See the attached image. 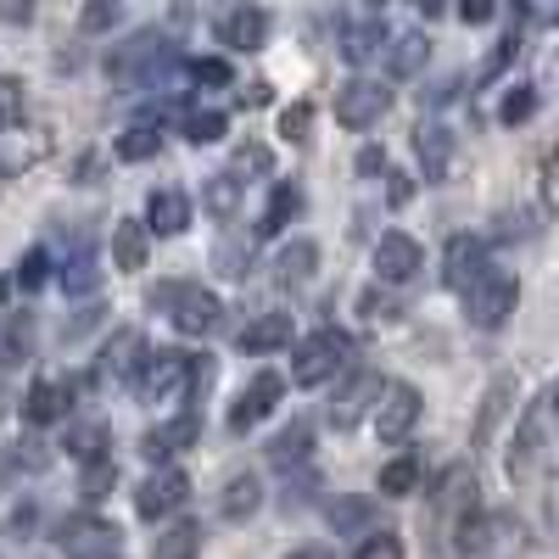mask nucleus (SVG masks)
I'll list each match as a JSON object with an SVG mask.
<instances>
[{
  "instance_id": "nucleus-1",
  "label": "nucleus",
  "mask_w": 559,
  "mask_h": 559,
  "mask_svg": "<svg viewBox=\"0 0 559 559\" xmlns=\"http://www.w3.org/2000/svg\"><path fill=\"white\" fill-rule=\"evenodd\" d=\"M174 62V39L157 34V28H140L129 34L123 45H112V57H107V79L118 90H146L163 79V68Z\"/></svg>"
},
{
  "instance_id": "nucleus-2",
  "label": "nucleus",
  "mask_w": 559,
  "mask_h": 559,
  "mask_svg": "<svg viewBox=\"0 0 559 559\" xmlns=\"http://www.w3.org/2000/svg\"><path fill=\"white\" fill-rule=\"evenodd\" d=\"M146 302L163 308V313L174 319L179 336H213L218 324H224V302H218L213 292L191 286V280H168V286H157Z\"/></svg>"
},
{
  "instance_id": "nucleus-3",
  "label": "nucleus",
  "mask_w": 559,
  "mask_h": 559,
  "mask_svg": "<svg viewBox=\"0 0 559 559\" xmlns=\"http://www.w3.org/2000/svg\"><path fill=\"white\" fill-rule=\"evenodd\" d=\"M347 358H353V336L336 331V324H324V331H313L308 342H297V353H292V381H297V386H324Z\"/></svg>"
},
{
  "instance_id": "nucleus-4",
  "label": "nucleus",
  "mask_w": 559,
  "mask_h": 559,
  "mask_svg": "<svg viewBox=\"0 0 559 559\" xmlns=\"http://www.w3.org/2000/svg\"><path fill=\"white\" fill-rule=\"evenodd\" d=\"M191 376H197V353H179V347H157L152 364L140 369L134 397L140 403H163V397H191Z\"/></svg>"
},
{
  "instance_id": "nucleus-5",
  "label": "nucleus",
  "mask_w": 559,
  "mask_h": 559,
  "mask_svg": "<svg viewBox=\"0 0 559 559\" xmlns=\"http://www.w3.org/2000/svg\"><path fill=\"white\" fill-rule=\"evenodd\" d=\"M515 302H521V280L509 269H492L476 292H464V319H471L476 331H503Z\"/></svg>"
},
{
  "instance_id": "nucleus-6",
  "label": "nucleus",
  "mask_w": 559,
  "mask_h": 559,
  "mask_svg": "<svg viewBox=\"0 0 559 559\" xmlns=\"http://www.w3.org/2000/svg\"><path fill=\"white\" fill-rule=\"evenodd\" d=\"M118 543H123V532L112 521H102V515H90V509H79V515H68L57 526V548L68 559H112Z\"/></svg>"
},
{
  "instance_id": "nucleus-7",
  "label": "nucleus",
  "mask_w": 559,
  "mask_h": 559,
  "mask_svg": "<svg viewBox=\"0 0 559 559\" xmlns=\"http://www.w3.org/2000/svg\"><path fill=\"white\" fill-rule=\"evenodd\" d=\"M548 397H537L526 414H521V426L515 437H509V481H532L537 476V464H543V448H548Z\"/></svg>"
},
{
  "instance_id": "nucleus-8",
  "label": "nucleus",
  "mask_w": 559,
  "mask_h": 559,
  "mask_svg": "<svg viewBox=\"0 0 559 559\" xmlns=\"http://www.w3.org/2000/svg\"><path fill=\"white\" fill-rule=\"evenodd\" d=\"M57 152V134L45 123H17V129H0V174L23 179L28 168H39L45 157Z\"/></svg>"
},
{
  "instance_id": "nucleus-9",
  "label": "nucleus",
  "mask_w": 559,
  "mask_h": 559,
  "mask_svg": "<svg viewBox=\"0 0 559 559\" xmlns=\"http://www.w3.org/2000/svg\"><path fill=\"white\" fill-rule=\"evenodd\" d=\"M386 386H392V381H381L376 369H353V381L336 392V403L324 408V419H331L336 431H353V426H358V419H364L369 408H381Z\"/></svg>"
},
{
  "instance_id": "nucleus-10",
  "label": "nucleus",
  "mask_w": 559,
  "mask_h": 559,
  "mask_svg": "<svg viewBox=\"0 0 559 559\" xmlns=\"http://www.w3.org/2000/svg\"><path fill=\"white\" fill-rule=\"evenodd\" d=\"M492 274V263H487V241L481 236H453L448 241V252H442V286L448 292H476L481 280Z\"/></svg>"
},
{
  "instance_id": "nucleus-11",
  "label": "nucleus",
  "mask_w": 559,
  "mask_h": 559,
  "mask_svg": "<svg viewBox=\"0 0 559 559\" xmlns=\"http://www.w3.org/2000/svg\"><path fill=\"white\" fill-rule=\"evenodd\" d=\"M185 498H191V476L185 471H152L146 481L134 487V515L140 521H163V515H174V509H185Z\"/></svg>"
},
{
  "instance_id": "nucleus-12",
  "label": "nucleus",
  "mask_w": 559,
  "mask_h": 559,
  "mask_svg": "<svg viewBox=\"0 0 559 559\" xmlns=\"http://www.w3.org/2000/svg\"><path fill=\"white\" fill-rule=\"evenodd\" d=\"M386 102H392V90L381 79H347L336 90V123L342 129H369V123H381Z\"/></svg>"
},
{
  "instance_id": "nucleus-13",
  "label": "nucleus",
  "mask_w": 559,
  "mask_h": 559,
  "mask_svg": "<svg viewBox=\"0 0 559 559\" xmlns=\"http://www.w3.org/2000/svg\"><path fill=\"white\" fill-rule=\"evenodd\" d=\"M419 269H426V247H419L408 229H386L376 241V280L381 286H408Z\"/></svg>"
},
{
  "instance_id": "nucleus-14",
  "label": "nucleus",
  "mask_w": 559,
  "mask_h": 559,
  "mask_svg": "<svg viewBox=\"0 0 559 559\" xmlns=\"http://www.w3.org/2000/svg\"><path fill=\"white\" fill-rule=\"evenodd\" d=\"M419 414H426V403H419V386H408V381H392L386 386V397H381V408H376V431H381V442H408V431L419 426Z\"/></svg>"
},
{
  "instance_id": "nucleus-15",
  "label": "nucleus",
  "mask_w": 559,
  "mask_h": 559,
  "mask_svg": "<svg viewBox=\"0 0 559 559\" xmlns=\"http://www.w3.org/2000/svg\"><path fill=\"white\" fill-rule=\"evenodd\" d=\"M152 364V347H146V336L140 331H118L107 347H102V358H96V381H140V369Z\"/></svg>"
},
{
  "instance_id": "nucleus-16",
  "label": "nucleus",
  "mask_w": 559,
  "mask_h": 559,
  "mask_svg": "<svg viewBox=\"0 0 559 559\" xmlns=\"http://www.w3.org/2000/svg\"><path fill=\"white\" fill-rule=\"evenodd\" d=\"M73 392L79 386L68 376H39L28 386V397H23V419H28V426H57V419L73 414Z\"/></svg>"
},
{
  "instance_id": "nucleus-17",
  "label": "nucleus",
  "mask_w": 559,
  "mask_h": 559,
  "mask_svg": "<svg viewBox=\"0 0 559 559\" xmlns=\"http://www.w3.org/2000/svg\"><path fill=\"white\" fill-rule=\"evenodd\" d=\"M197 437H202V414H197V408H185V414H174V419H168V426H152L146 437H140V453H146L152 464H163V471H168V459H174V453H185Z\"/></svg>"
},
{
  "instance_id": "nucleus-18",
  "label": "nucleus",
  "mask_w": 559,
  "mask_h": 559,
  "mask_svg": "<svg viewBox=\"0 0 559 559\" xmlns=\"http://www.w3.org/2000/svg\"><path fill=\"white\" fill-rule=\"evenodd\" d=\"M453 152H459V140L448 123H419L414 129V157H419V174H426V185H442L453 174Z\"/></svg>"
},
{
  "instance_id": "nucleus-19",
  "label": "nucleus",
  "mask_w": 559,
  "mask_h": 559,
  "mask_svg": "<svg viewBox=\"0 0 559 559\" xmlns=\"http://www.w3.org/2000/svg\"><path fill=\"white\" fill-rule=\"evenodd\" d=\"M280 392H286V381L274 376V369H263V376H252V386L236 397V408H229V431H252L258 419H269L280 408Z\"/></svg>"
},
{
  "instance_id": "nucleus-20",
  "label": "nucleus",
  "mask_w": 559,
  "mask_h": 559,
  "mask_svg": "<svg viewBox=\"0 0 559 559\" xmlns=\"http://www.w3.org/2000/svg\"><path fill=\"white\" fill-rule=\"evenodd\" d=\"M269 28H274V17L263 7H236L218 17V45H229V51H258L269 39Z\"/></svg>"
},
{
  "instance_id": "nucleus-21",
  "label": "nucleus",
  "mask_w": 559,
  "mask_h": 559,
  "mask_svg": "<svg viewBox=\"0 0 559 559\" xmlns=\"http://www.w3.org/2000/svg\"><path fill=\"white\" fill-rule=\"evenodd\" d=\"M146 229L152 236H185L191 229V197L174 191V185H157L146 197Z\"/></svg>"
},
{
  "instance_id": "nucleus-22",
  "label": "nucleus",
  "mask_w": 559,
  "mask_h": 559,
  "mask_svg": "<svg viewBox=\"0 0 559 559\" xmlns=\"http://www.w3.org/2000/svg\"><path fill=\"white\" fill-rule=\"evenodd\" d=\"M481 487H476V471H464V464H453V471L437 481V509H448V515H459V526L471 521V515H481V498H476Z\"/></svg>"
},
{
  "instance_id": "nucleus-23",
  "label": "nucleus",
  "mask_w": 559,
  "mask_h": 559,
  "mask_svg": "<svg viewBox=\"0 0 559 559\" xmlns=\"http://www.w3.org/2000/svg\"><path fill=\"white\" fill-rule=\"evenodd\" d=\"M258 509H263V481H258L252 471L224 481V492H218V515H224V521H236V526H241V521L258 515Z\"/></svg>"
},
{
  "instance_id": "nucleus-24",
  "label": "nucleus",
  "mask_w": 559,
  "mask_h": 559,
  "mask_svg": "<svg viewBox=\"0 0 559 559\" xmlns=\"http://www.w3.org/2000/svg\"><path fill=\"white\" fill-rule=\"evenodd\" d=\"M515 408V376H498L487 392H481V414H476V448H492L498 437V419Z\"/></svg>"
},
{
  "instance_id": "nucleus-25",
  "label": "nucleus",
  "mask_w": 559,
  "mask_h": 559,
  "mask_svg": "<svg viewBox=\"0 0 559 559\" xmlns=\"http://www.w3.org/2000/svg\"><path fill=\"white\" fill-rule=\"evenodd\" d=\"M241 353H280V347H292V313H258L247 331L236 336Z\"/></svg>"
},
{
  "instance_id": "nucleus-26",
  "label": "nucleus",
  "mask_w": 559,
  "mask_h": 559,
  "mask_svg": "<svg viewBox=\"0 0 559 559\" xmlns=\"http://www.w3.org/2000/svg\"><path fill=\"white\" fill-rule=\"evenodd\" d=\"M381 51H392V45H386V23H381V17H369V23H353V28L342 34V57H347L353 68L376 62Z\"/></svg>"
},
{
  "instance_id": "nucleus-27",
  "label": "nucleus",
  "mask_w": 559,
  "mask_h": 559,
  "mask_svg": "<svg viewBox=\"0 0 559 559\" xmlns=\"http://www.w3.org/2000/svg\"><path fill=\"white\" fill-rule=\"evenodd\" d=\"M146 236H152V229L140 224V218H118V224H112V263H118L123 274L146 269Z\"/></svg>"
},
{
  "instance_id": "nucleus-28",
  "label": "nucleus",
  "mask_w": 559,
  "mask_h": 559,
  "mask_svg": "<svg viewBox=\"0 0 559 559\" xmlns=\"http://www.w3.org/2000/svg\"><path fill=\"white\" fill-rule=\"evenodd\" d=\"M308 453H313V426H308V419H292V426L269 442V464H280V471L308 464Z\"/></svg>"
},
{
  "instance_id": "nucleus-29",
  "label": "nucleus",
  "mask_w": 559,
  "mask_h": 559,
  "mask_svg": "<svg viewBox=\"0 0 559 559\" xmlns=\"http://www.w3.org/2000/svg\"><path fill=\"white\" fill-rule=\"evenodd\" d=\"M202 554V526L197 521H174L168 532L152 537V559H197Z\"/></svg>"
},
{
  "instance_id": "nucleus-30",
  "label": "nucleus",
  "mask_w": 559,
  "mask_h": 559,
  "mask_svg": "<svg viewBox=\"0 0 559 559\" xmlns=\"http://www.w3.org/2000/svg\"><path fill=\"white\" fill-rule=\"evenodd\" d=\"M241 197H247V179H236V174H213L202 185V207L213 218H236L241 213Z\"/></svg>"
},
{
  "instance_id": "nucleus-31",
  "label": "nucleus",
  "mask_w": 559,
  "mask_h": 559,
  "mask_svg": "<svg viewBox=\"0 0 559 559\" xmlns=\"http://www.w3.org/2000/svg\"><path fill=\"white\" fill-rule=\"evenodd\" d=\"M297 213H302V191H297V185H274V197H269V207L258 218V241L263 236H280V229H286Z\"/></svg>"
},
{
  "instance_id": "nucleus-32",
  "label": "nucleus",
  "mask_w": 559,
  "mask_h": 559,
  "mask_svg": "<svg viewBox=\"0 0 559 559\" xmlns=\"http://www.w3.org/2000/svg\"><path fill=\"white\" fill-rule=\"evenodd\" d=\"M419 476H426V464H419L414 453H397L392 464H381V492L386 498H408V492H419Z\"/></svg>"
},
{
  "instance_id": "nucleus-33",
  "label": "nucleus",
  "mask_w": 559,
  "mask_h": 559,
  "mask_svg": "<svg viewBox=\"0 0 559 559\" xmlns=\"http://www.w3.org/2000/svg\"><path fill=\"white\" fill-rule=\"evenodd\" d=\"M274 269H280V280H286V286H302V280H313V269H319V247H313V241H292V247H280Z\"/></svg>"
},
{
  "instance_id": "nucleus-34",
  "label": "nucleus",
  "mask_w": 559,
  "mask_h": 559,
  "mask_svg": "<svg viewBox=\"0 0 559 559\" xmlns=\"http://www.w3.org/2000/svg\"><path fill=\"white\" fill-rule=\"evenodd\" d=\"M426 57H431V39H426V34H397V39H392V51H386L392 73H403V79L426 68Z\"/></svg>"
},
{
  "instance_id": "nucleus-35",
  "label": "nucleus",
  "mask_w": 559,
  "mask_h": 559,
  "mask_svg": "<svg viewBox=\"0 0 559 559\" xmlns=\"http://www.w3.org/2000/svg\"><path fill=\"white\" fill-rule=\"evenodd\" d=\"M57 280H62V292H68V297H79V292H96V286H102L96 252H73V258L62 263V274H57Z\"/></svg>"
},
{
  "instance_id": "nucleus-36",
  "label": "nucleus",
  "mask_w": 559,
  "mask_h": 559,
  "mask_svg": "<svg viewBox=\"0 0 559 559\" xmlns=\"http://www.w3.org/2000/svg\"><path fill=\"white\" fill-rule=\"evenodd\" d=\"M79 464H102V459H112L107 453V431L102 426H68V442H62Z\"/></svg>"
},
{
  "instance_id": "nucleus-37",
  "label": "nucleus",
  "mask_w": 559,
  "mask_h": 559,
  "mask_svg": "<svg viewBox=\"0 0 559 559\" xmlns=\"http://www.w3.org/2000/svg\"><path fill=\"white\" fill-rule=\"evenodd\" d=\"M157 146H163V134H157L152 123H129V129L118 134V157H123V163H146V157H157Z\"/></svg>"
},
{
  "instance_id": "nucleus-38",
  "label": "nucleus",
  "mask_w": 559,
  "mask_h": 559,
  "mask_svg": "<svg viewBox=\"0 0 559 559\" xmlns=\"http://www.w3.org/2000/svg\"><path fill=\"white\" fill-rule=\"evenodd\" d=\"M252 241H258V236H252ZM252 241H241V236L218 241V247H213V269L229 274V280H247V269H252Z\"/></svg>"
},
{
  "instance_id": "nucleus-39",
  "label": "nucleus",
  "mask_w": 559,
  "mask_h": 559,
  "mask_svg": "<svg viewBox=\"0 0 559 559\" xmlns=\"http://www.w3.org/2000/svg\"><path fill=\"white\" fill-rule=\"evenodd\" d=\"M28 107V84L17 73H0V129H17Z\"/></svg>"
},
{
  "instance_id": "nucleus-40",
  "label": "nucleus",
  "mask_w": 559,
  "mask_h": 559,
  "mask_svg": "<svg viewBox=\"0 0 559 559\" xmlns=\"http://www.w3.org/2000/svg\"><path fill=\"white\" fill-rule=\"evenodd\" d=\"M185 140H191V146H218L224 140V112H213V107L185 112Z\"/></svg>"
},
{
  "instance_id": "nucleus-41",
  "label": "nucleus",
  "mask_w": 559,
  "mask_h": 559,
  "mask_svg": "<svg viewBox=\"0 0 559 559\" xmlns=\"http://www.w3.org/2000/svg\"><path fill=\"white\" fill-rule=\"evenodd\" d=\"M45 280H51V252H45V247L23 252V263H17V274H12V286H23V292H39Z\"/></svg>"
},
{
  "instance_id": "nucleus-42",
  "label": "nucleus",
  "mask_w": 559,
  "mask_h": 559,
  "mask_svg": "<svg viewBox=\"0 0 559 559\" xmlns=\"http://www.w3.org/2000/svg\"><path fill=\"white\" fill-rule=\"evenodd\" d=\"M28 353H34V324L23 319V324H12V331L0 336V369H17Z\"/></svg>"
},
{
  "instance_id": "nucleus-43",
  "label": "nucleus",
  "mask_w": 559,
  "mask_h": 559,
  "mask_svg": "<svg viewBox=\"0 0 559 559\" xmlns=\"http://www.w3.org/2000/svg\"><path fill=\"white\" fill-rule=\"evenodd\" d=\"M112 487H118V464H112V459H102V464H84V481H79V492H84L90 503H102Z\"/></svg>"
},
{
  "instance_id": "nucleus-44",
  "label": "nucleus",
  "mask_w": 559,
  "mask_h": 559,
  "mask_svg": "<svg viewBox=\"0 0 559 559\" xmlns=\"http://www.w3.org/2000/svg\"><path fill=\"white\" fill-rule=\"evenodd\" d=\"M532 112H537V90H532V84H515V90L503 96V107H498V118H503L509 129H515V123H526Z\"/></svg>"
},
{
  "instance_id": "nucleus-45",
  "label": "nucleus",
  "mask_w": 559,
  "mask_h": 559,
  "mask_svg": "<svg viewBox=\"0 0 559 559\" xmlns=\"http://www.w3.org/2000/svg\"><path fill=\"white\" fill-rule=\"evenodd\" d=\"M185 79H191V84H213V90H224L236 73H229V62H224V57H197V62H185Z\"/></svg>"
},
{
  "instance_id": "nucleus-46",
  "label": "nucleus",
  "mask_w": 559,
  "mask_h": 559,
  "mask_svg": "<svg viewBox=\"0 0 559 559\" xmlns=\"http://www.w3.org/2000/svg\"><path fill=\"white\" fill-rule=\"evenodd\" d=\"M358 313H364V319H386V324H392V319H397L403 308H397V297H392V292H381V286H369V292L358 297Z\"/></svg>"
},
{
  "instance_id": "nucleus-47",
  "label": "nucleus",
  "mask_w": 559,
  "mask_h": 559,
  "mask_svg": "<svg viewBox=\"0 0 559 559\" xmlns=\"http://www.w3.org/2000/svg\"><path fill=\"white\" fill-rule=\"evenodd\" d=\"M123 17V7H118V0H90V7L79 12V23L90 28V34H102V28H112Z\"/></svg>"
},
{
  "instance_id": "nucleus-48",
  "label": "nucleus",
  "mask_w": 559,
  "mask_h": 559,
  "mask_svg": "<svg viewBox=\"0 0 559 559\" xmlns=\"http://www.w3.org/2000/svg\"><path fill=\"white\" fill-rule=\"evenodd\" d=\"M308 129H313V107H308V102H297V107H286V112H280V134H286V140H297V146L308 140Z\"/></svg>"
},
{
  "instance_id": "nucleus-49",
  "label": "nucleus",
  "mask_w": 559,
  "mask_h": 559,
  "mask_svg": "<svg viewBox=\"0 0 559 559\" xmlns=\"http://www.w3.org/2000/svg\"><path fill=\"white\" fill-rule=\"evenodd\" d=\"M353 559H403V543H397L392 532H369V537L358 543Z\"/></svg>"
},
{
  "instance_id": "nucleus-50",
  "label": "nucleus",
  "mask_w": 559,
  "mask_h": 559,
  "mask_svg": "<svg viewBox=\"0 0 559 559\" xmlns=\"http://www.w3.org/2000/svg\"><path fill=\"white\" fill-rule=\"evenodd\" d=\"M269 146H258V140H247V146H236V168L229 174H269Z\"/></svg>"
},
{
  "instance_id": "nucleus-51",
  "label": "nucleus",
  "mask_w": 559,
  "mask_h": 559,
  "mask_svg": "<svg viewBox=\"0 0 559 559\" xmlns=\"http://www.w3.org/2000/svg\"><path fill=\"white\" fill-rule=\"evenodd\" d=\"M459 17H464V23H492V17H498V7H487V0H464Z\"/></svg>"
},
{
  "instance_id": "nucleus-52",
  "label": "nucleus",
  "mask_w": 559,
  "mask_h": 559,
  "mask_svg": "<svg viewBox=\"0 0 559 559\" xmlns=\"http://www.w3.org/2000/svg\"><path fill=\"white\" fill-rule=\"evenodd\" d=\"M543 202L559 213V163H548V168H543Z\"/></svg>"
},
{
  "instance_id": "nucleus-53",
  "label": "nucleus",
  "mask_w": 559,
  "mask_h": 559,
  "mask_svg": "<svg viewBox=\"0 0 559 559\" xmlns=\"http://www.w3.org/2000/svg\"><path fill=\"white\" fill-rule=\"evenodd\" d=\"M392 185H386V197H392V207H403L408 197H414V185H408V174H386Z\"/></svg>"
},
{
  "instance_id": "nucleus-54",
  "label": "nucleus",
  "mask_w": 559,
  "mask_h": 559,
  "mask_svg": "<svg viewBox=\"0 0 559 559\" xmlns=\"http://www.w3.org/2000/svg\"><path fill=\"white\" fill-rule=\"evenodd\" d=\"M263 102H269V84H263V79L241 90V107H263Z\"/></svg>"
},
{
  "instance_id": "nucleus-55",
  "label": "nucleus",
  "mask_w": 559,
  "mask_h": 559,
  "mask_svg": "<svg viewBox=\"0 0 559 559\" xmlns=\"http://www.w3.org/2000/svg\"><path fill=\"white\" fill-rule=\"evenodd\" d=\"M0 17H7V23H28L34 12H28V7H17V0H0Z\"/></svg>"
},
{
  "instance_id": "nucleus-56",
  "label": "nucleus",
  "mask_w": 559,
  "mask_h": 559,
  "mask_svg": "<svg viewBox=\"0 0 559 559\" xmlns=\"http://www.w3.org/2000/svg\"><path fill=\"white\" fill-rule=\"evenodd\" d=\"M376 168H386V152H376V146H369V152L358 157V174H376Z\"/></svg>"
},
{
  "instance_id": "nucleus-57",
  "label": "nucleus",
  "mask_w": 559,
  "mask_h": 559,
  "mask_svg": "<svg viewBox=\"0 0 559 559\" xmlns=\"http://www.w3.org/2000/svg\"><path fill=\"white\" fill-rule=\"evenodd\" d=\"M331 521H336V526H358V521H364V503H347L342 515H331Z\"/></svg>"
},
{
  "instance_id": "nucleus-58",
  "label": "nucleus",
  "mask_w": 559,
  "mask_h": 559,
  "mask_svg": "<svg viewBox=\"0 0 559 559\" xmlns=\"http://www.w3.org/2000/svg\"><path fill=\"white\" fill-rule=\"evenodd\" d=\"M7 297H12V280H0V308H7Z\"/></svg>"
},
{
  "instance_id": "nucleus-59",
  "label": "nucleus",
  "mask_w": 559,
  "mask_h": 559,
  "mask_svg": "<svg viewBox=\"0 0 559 559\" xmlns=\"http://www.w3.org/2000/svg\"><path fill=\"white\" fill-rule=\"evenodd\" d=\"M297 559H324V554H319V548H308V554H297Z\"/></svg>"
},
{
  "instance_id": "nucleus-60",
  "label": "nucleus",
  "mask_w": 559,
  "mask_h": 559,
  "mask_svg": "<svg viewBox=\"0 0 559 559\" xmlns=\"http://www.w3.org/2000/svg\"><path fill=\"white\" fill-rule=\"evenodd\" d=\"M548 403H554V408H559V381H554V392H548Z\"/></svg>"
},
{
  "instance_id": "nucleus-61",
  "label": "nucleus",
  "mask_w": 559,
  "mask_h": 559,
  "mask_svg": "<svg viewBox=\"0 0 559 559\" xmlns=\"http://www.w3.org/2000/svg\"><path fill=\"white\" fill-rule=\"evenodd\" d=\"M554 521H559V503H554Z\"/></svg>"
}]
</instances>
